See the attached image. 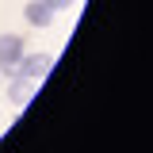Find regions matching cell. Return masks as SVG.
<instances>
[{
	"label": "cell",
	"instance_id": "5",
	"mask_svg": "<svg viewBox=\"0 0 153 153\" xmlns=\"http://www.w3.org/2000/svg\"><path fill=\"white\" fill-rule=\"evenodd\" d=\"M42 4H46V8H50V12H57V8H69V4H73V0H42Z\"/></svg>",
	"mask_w": 153,
	"mask_h": 153
},
{
	"label": "cell",
	"instance_id": "3",
	"mask_svg": "<svg viewBox=\"0 0 153 153\" xmlns=\"http://www.w3.org/2000/svg\"><path fill=\"white\" fill-rule=\"evenodd\" d=\"M23 16H27V23H31V27H50V23H54V12H50L42 0H31V4L23 8Z\"/></svg>",
	"mask_w": 153,
	"mask_h": 153
},
{
	"label": "cell",
	"instance_id": "4",
	"mask_svg": "<svg viewBox=\"0 0 153 153\" xmlns=\"http://www.w3.org/2000/svg\"><path fill=\"white\" fill-rule=\"evenodd\" d=\"M8 96H12V103H16V107H23V103L35 96V80H31V76H19V73H16V80H12Z\"/></svg>",
	"mask_w": 153,
	"mask_h": 153
},
{
	"label": "cell",
	"instance_id": "1",
	"mask_svg": "<svg viewBox=\"0 0 153 153\" xmlns=\"http://www.w3.org/2000/svg\"><path fill=\"white\" fill-rule=\"evenodd\" d=\"M50 69H54V57H50V54H31V57H19V65H16V73H19V76H31V80H42Z\"/></svg>",
	"mask_w": 153,
	"mask_h": 153
},
{
	"label": "cell",
	"instance_id": "2",
	"mask_svg": "<svg viewBox=\"0 0 153 153\" xmlns=\"http://www.w3.org/2000/svg\"><path fill=\"white\" fill-rule=\"evenodd\" d=\"M19 57H23V38L19 35H0V69H12L16 73Z\"/></svg>",
	"mask_w": 153,
	"mask_h": 153
}]
</instances>
